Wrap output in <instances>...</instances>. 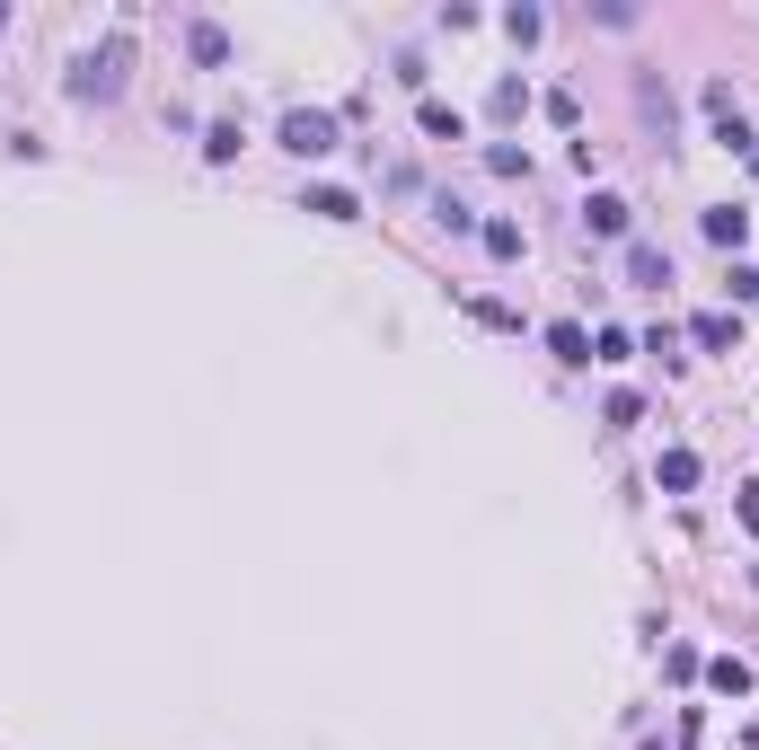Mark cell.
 <instances>
[{
	"mask_svg": "<svg viewBox=\"0 0 759 750\" xmlns=\"http://www.w3.org/2000/svg\"><path fill=\"white\" fill-rule=\"evenodd\" d=\"M125 62H132V45H125V36H107V45L71 71V98H116V89H125Z\"/></svg>",
	"mask_w": 759,
	"mask_h": 750,
	"instance_id": "cell-1",
	"label": "cell"
},
{
	"mask_svg": "<svg viewBox=\"0 0 759 750\" xmlns=\"http://www.w3.org/2000/svg\"><path fill=\"white\" fill-rule=\"evenodd\" d=\"M283 150L327 159V150H336V116H327V107H292V116H283Z\"/></svg>",
	"mask_w": 759,
	"mask_h": 750,
	"instance_id": "cell-2",
	"label": "cell"
},
{
	"mask_svg": "<svg viewBox=\"0 0 759 750\" xmlns=\"http://www.w3.org/2000/svg\"><path fill=\"white\" fill-rule=\"evenodd\" d=\"M689 345L698 354H742V318L733 309H707V318H689Z\"/></svg>",
	"mask_w": 759,
	"mask_h": 750,
	"instance_id": "cell-3",
	"label": "cell"
},
{
	"mask_svg": "<svg viewBox=\"0 0 759 750\" xmlns=\"http://www.w3.org/2000/svg\"><path fill=\"white\" fill-rule=\"evenodd\" d=\"M707 689H716V698H751V662H742V653H716V662H707Z\"/></svg>",
	"mask_w": 759,
	"mask_h": 750,
	"instance_id": "cell-4",
	"label": "cell"
},
{
	"mask_svg": "<svg viewBox=\"0 0 759 750\" xmlns=\"http://www.w3.org/2000/svg\"><path fill=\"white\" fill-rule=\"evenodd\" d=\"M628 283L635 292H662V283H671V256L662 248H628Z\"/></svg>",
	"mask_w": 759,
	"mask_h": 750,
	"instance_id": "cell-5",
	"label": "cell"
},
{
	"mask_svg": "<svg viewBox=\"0 0 759 750\" xmlns=\"http://www.w3.org/2000/svg\"><path fill=\"white\" fill-rule=\"evenodd\" d=\"M583 221H592L601 239H628V195H592V204H583Z\"/></svg>",
	"mask_w": 759,
	"mask_h": 750,
	"instance_id": "cell-6",
	"label": "cell"
},
{
	"mask_svg": "<svg viewBox=\"0 0 759 750\" xmlns=\"http://www.w3.org/2000/svg\"><path fill=\"white\" fill-rule=\"evenodd\" d=\"M548 354H556V363H592V336H583L574 318H556V327H548Z\"/></svg>",
	"mask_w": 759,
	"mask_h": 750,
	"instance_id": "cell-7",
	"label": "cell"
},
{
	"mask_svg": "<svg viewBox=\"0 0 759 750\" xmlns=\"http://www.w3.org/2000/svg\"><path fill=\"white\" fill-rule=\"evenodd\" d=\"M653 477H662V495H689V486H698V451H662Z\"/></svg>",
	"mask_w": 759,
	"mask_h": 750,
	"instance_id": "cell-8",
	"label": "cell"
},
{
	"mask_svg": "<svg viewBox=\"0 0 759 750\" xmlns=\"http://www.w3.org/2000/svg\"><path fill=\"white\" fill-rule=\"evenodd\" d=\"M415 125L433 132V141H460V132H469V125H460V107H442V98H424V107H415Z\"/></svg>",
	"mask_w": 759,
	"mask_h": 750,
	"instance_id": "cell-9",
	"label": "cell"
},
{
	"mask_svg": "<svg viewBox=\"0 0 759 750\" xmlns=\"http://www.w3.org/2000/svg\"><path fill=\"white\" fill-rule=\"evenodd\" d=\"M742 221H751V213H733V204H716V213H707V221H698V230H707V239H716V248H742Z\"/></svg>",
	"mask_w": 759,
	"mask_h": 750,
	"instance_id": "cell-10",
	"label": "cell"
},
{
	"mask_svg": "<svg viewBox=\"0 0 759 750\" xmlns=\"http://www.w3.org/2000/svg\"><path fill=\"white\" fill-rule=\"evenodd\" d=\"M186 45H195V62H230V27H213V18H204Z\"/></svg>",
	"mask_w": 759,
	"mask_h": 750,
	"instance_id": "cell-11",
	"label": "cell"
},
{
	"mask_svg": "<svg viewBox=\"0 0 759 750\" xmlns=\"http://www.w3.org/2000/svg\"><path fill=\"white\" fill-rule=\"evenodd\" d=\"M309 213H327V221H354V213H363V204H354V195H345V186H318V195H309Z\"/></svg>",
	"mask_w": 759,
	"mask_h": 750,
	"instance_id": "cell-12",
	"label": "cell"
},
{
	"mask_svg": "<svg viewBox=\"0 0 759 750\" xmlns=\"http://www.w3.org/2000/svg\"><path fill=\"white\" fill-rule=\"evenodd\" d=\"M477 239H486V256H504V265H512V256H521V221H486Z\"/></svg>",
	"mask_w": 759,
	"mask_h": 750,
	"instance_id": "cell-13",
	"label": "cell"
},
{
	"mask_svg": "<svg viewBox=\"0 0 759 750\" xmlns=\"http://www.w3.org/2000/svg\"><path fill=\"white\" fill-rule=\"evenodd\" d=\"M539 27H548L539 9H504V36H512V45H539Z\"/></svg>",
	"mask_w": 759,
	"mask_h": 750,
	"instance_id": "cell-14",
	"label": "cell"
},
{
	"mask_svg": "<svg viewBox=\"0 0 759 750\" xmlns=\"http://www.w3.org/2000/svg\"><path fill=\"white\" fill-rule=\"evenodd\" d=\"M486 168H495V177H530V150H512V141H495V150H486Z\"/></svg>",
	"mask_w": 759,
	"mask_h": 750,
	"instance_id": "cell-15",
	"label": "cell"
},
{
	"mask_svg": "<svg viewBox=\"0 0 759 750\" xmlns=\"http://www.w3.org/2000/svg\"><path fill=\"white\" fill-rule=\"evenodd\" d=\"M204 159H239V125H213V132H204Z\"/></svg>",
	"mask_w": 759,
	"mask_h": 750,
	"instance_id": "cell-16",
	"label": "cell"
},
{
	"mask_svg": "<svg viewBox=\"0 0 759 750\" xmlns=\"http://www.w3.org/2000/svg\"><path fill=\"white\" fill-rule=\"evenodd\" d=\"M733 300H759V265H733V283H724Z\"/></svg>",
	"mask_w": 759,
	"mask_h": 750,
	"instance_id": "cell-17",
	"label": "cell"
},
{
	"mask_svg": "<svg viewBox=\"0 0 759 750\" xmlns=\"http://www.w3.org/2000/svg\"><path fill=\"white\" fill-rule=\"evenodd\" d=\"M733 512H742V530H751V539H759V477H751V486H742V503H733Z\"/></svg>",
	"mask_w": 759,
	"mask_h": 750,
	"instance_id": "cell-18",
	"label": "cell"
},
{
	"mask_svg": "<svg viewBox=\"0 0 759 750\" xmlns=\"http://www.w3.org/2000/svg\"><path fill=\"white\" fill-rule=\"evenodd\" d=\"M742 750H759V724H751V733H742Z\"/></svg>",
	"mask_w": 759,
	"mask_h": 750,
	"instance_id": "cell-19",
	"label": "cell"
},
{
	"mask_svg": "<svg viewBox=\"0 0 759 750\" xmlns=\"http://www.w3.org/2000/svg\"><path fill=\"white\" fill-rule=\"evenodd\" d=\"M751 177H759V150H751Z\"/></svg>",
	"mask_w": 759,
	"mask_h": 750,
	"instance_id": "cell-20",
	"label": "cell"
},
{
	"mask_svg": "<svg viewBox=\"0 0 759 750\" xmlns=\"http://www.w3.org/2000/svg\"><path fill=\"white\" fill-rule=\"evenodd\" d=\"M0 27H9V9H0Z\"/></svg>",
	"mask_w": 759,
	"mask_h": 750,
	"instance_id": "cell-21",
	"label": "cell"
}]
</instances>
